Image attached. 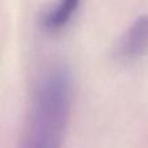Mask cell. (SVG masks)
<instances>
[{"instance_id":"obj_2","label":"cell","mask_w":148,"mask_h":148,"mask_svg":"<svg viewBox=\"0 0 148 148\" xmlns=\"http://www.w3.org/2000/svg\"><path fill=\"white\" fill-rule=\"evenodd\" d=\"M148 53V14H140L130 23L114 47V59L131 62Z\"/></svg>"},{"instance_id":"obj_1","label":"cell","mask_w":148,"mask_h":148,"mask_svg":"<svg viewBox=\"0 0 148 148\" xmlns=\"http://www.w3.org/2000/svg\"><path fill=\"white\" fill-rule=\"evenodd\" d=\"M72 95V74L65 65H53L42 74L31 94L18 148H61Z\"/></svg>"},{"instance_id":"obj_3","label":"cell","mask_w":148,"mask_h":148,"mask_svg":"<svg viewBox=\"0 0 148 148\" xmlns=\"http://www.w3.org/2000/svg\"><path fill=\"white\" fill-rule=\"evenodd\" d=\"M81 0H57V3L51 7L42 17L40 25L47 31H57L62 29L77 10Z\"/></svg>"}]
</instances>
